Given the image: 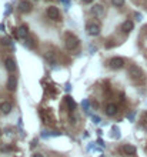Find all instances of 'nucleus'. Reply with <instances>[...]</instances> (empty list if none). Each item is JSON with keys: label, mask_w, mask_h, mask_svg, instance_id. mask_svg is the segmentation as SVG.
<instances>
[{"label": "nucleus", "mask_w": 147, "mask_h": 157, "mask_svg": "<svg viewBox=\"0 0 147 157\" xmlns=\"http://www.w3.org/2000/svg\"><path fill=\"white\" fill-rule=\"evenodd\" d=\"M129 74H130V77L133 78L134 81H139L140 78L143 77V72H142L137 66H131V67L129 69Z\"/></svg>", "instance_id": "nucleus-1"}, {"label": "nucleus", "mask_w": 147, "mask_h": 157, "mask_svg": "<svg viewBox=\"0 0 147 157\" xmlns=\"http://www.w3.org/2000/svg\"><path fill=\"white\" fill-rule=\"evenodd\" d=\"M77 46H79V39L74 37L73 35H67V37H66V47H67V50H74V49H77Z\"/></svg>", "instance_id": "nucleus-2"}, {"label": "nucleus", "mask_w": 147, "mask_h": 157, "mask_svg": "<svg viewBox=\"0 0 147 157\" xmlns=\"http://www.w3.org/2000/svg\"><path fill=\"white\" fill-rule=\"evenodd\" d=\"M47 16H49V19H51V20H54V22L60 20V12H59V9L54 7V6L47 7Z\"/></svg>", "instance_id": "nucleus-3"}, {"label": "nucleus", "mask_w": 147, "mask_h": 157, "mask_svg": "<svg viewBox=\"0 0 147 157\" xmlns=\"http://www.w3.org/2000/svg\"><path fill=\"white\" fill-rule=\"evenodd\" d=\"M109 66H110V69H113V70H119V69H121L124 66V60L121 57H113L110 62H109Z\"/></svg>", "instance_id": "nucleus-4"}, {"label": "nucleus", "mask_w": 147, "mask_h": 157, "mask_svg": "<svg viewBox=\"0 0 147 157\" xmlns=\"http://www.w3.org/2000/svg\"><path fill=\"white\" fill-rule=\"evenodd\" d=\"M86 29H87V33L90 36H99L100 35V26H99V23H89Z\"/></svg>", "instance_id": "nucleus-5"}, {"label": "nucleus", "mask_w": 147, "mask_h": 157, "mask_svg": "<svg viewBox=\"0 0 147 157\" xmlns=\"http://www.w3.org/2000/svg\"><path fill=\"white\" fill-rule=\"evenodd\" d=\"M19 10L23 12V13H29V12H32V4H30V1H27V0H22V1L19 3Z\"/></svg>", "instance_id": "nucleus-6"}, {"label": "nucleus", "mask_w": 147, "mask_h": 157, "mask_svg": "<svg viewBox=\"0 0 147 157\" xmlns=\"http://www.w3.org/2000/svg\"><path fill=\"white\" fill-rule=\"evenodd\" d=\"M121 152H123L126 156H134V154H136V147L131 146V144H124L123 149H121Z\"/></svg>", "instance_id": "nucleus-7"}, {"label": "nucleus", "mask_w": 147, "mask_h": 157, "mask_svg": "<svg viewBox=\"0 0 147 157\" xmlns=\"http://www.w3.org/2000/svg\"><path fill=\"white\" fill-rule=\"evenodd\" d=\"M91 13H93L96 17H102L103 13H104V7H103L102 4H96V6L91 7Z\"/></svg>", "instance_id": "nucleus-8"}, {"label": "nucleus", "mask_w": 147, "mask_h": 157, "mask_svg": "<svg viewBox=\"0 0 147 157\" xmlns=\"http://www.w3.org/2000/svg\"><path fill=\"white\" fill-rule=\"evenodd\" d=\"M16 35H17V37H19V39H26V37L29 36L27 26H22V27H19V29H17V32H16Z\"/></svg>", "instance_id": "nucleus-9"}, {"label": "nucleus", "mask_w": 147, "mask_h": 157, "mask_svg": "<svg viewBox=\"0 0 147 157\" xmlns=\"http://www.w3.org/2000/svg\"><path fill=\"white\" fill-rule=\"evenodd\" d=\"M133 27H134V24H133L131 20H126V22L121 24V30H123V33H130V32L133 30Z\"/></svg>", "instance_id": "nucleus-10"}, {"label": "nucleus", "mask_w": 147, "mask_h": 157, "mask_svg": "<svg viewBox=\"0 0 147 157\" xmlns=\"http://www.w3.org/2000/svg\"><path fill=\"white\" fill-rule=\"evenodd\" d=\"M0 112H1L3 114H9V113L12 112V104H10L9 102H3V103L0 104Z\"/></svg>", "instance_id": "nucleus-11"}, {"label": "nucleus", "mask_w": 147, "mask_h": 157, "mask_svg": "<svg viewBox=\"0 0 147 157\" xmlns=\"http://www.w3.org/2000/svg\"><path fill=\"white\" fill-rule=\"evenodd\" d=\"M4 64H6V69H7L9 72H13V70L16 69V62H14L13 59H10V57L4 60Z\"/></svg>", "instance_id": "nucleus-12"}, {"label": "nucleus", "mask_w": 147, "mask_h": 157, "mask_svg": "<svg viewBox=\"0 0 147 157\" xmlns=\"http://www.w3.org/2000/svg\"><path fill=\"white\" fill-rule=\"evenodd\" d=\"M16 84H17V80L14 76H10L9 80H7V89L10 90V91H13L14 89H16Z\"/></svg>", "instance_id": "nucleus-13"}, {"label": "nucleus", "mask_w": 147, "mask_h": 157, "mask_svg": "<svg viewBox=\"0 0 147 157\" xmlns=\"http://www.w3.org/2000/svg\"><path fill=\"white\" fill-rule=\"evenodd\" d=\"M106 113H107V116H114L116 113H117V107H116V104H107V107H106Z\"/></svg>", "instance_id": "nucleus-14"}, {"label": "nucleus", "mask_w": 147, "mask_h": 157, "mask_svg": "<svg viewBox=\"0 0 147 157\" xmlns=\"http://www.w3.org/2000/svg\"><path fill=\"white\" fill-rule=\"evenodd\" d=\"M66 102H67V106H69V109L73 112L74 109H76V102H74L72 97H66Z\"/></svg>", "instance_id": "nucleus-15"}, {"label": "nucleus", "mask_w": 147, "mask_h": 157, "mask_svg": "<svg viewBox=\"0 0 147 157\" xmlns=\"http://www.w3.org/2000/svg\"><path fill=\"white\" fill-rule=\"evenodd\" d=\"M81 106H83V110H84L86 113H89V107H90V102H89L87 99H84V100L81 102Z\"/></svg>", "instance_id": "nucleus-16"}, {"label": "nucleus", "mask_w": 147, "mask_h": 157, "mask_svg": "<svg viewBox=\"0 0 147 157\" xmlns=\"http://www.w3.org/2000/svg\"><path fill=\"white\" fill-rule=\"evenodd\" d=\"M1 46H9V47H13V44H12V41L9 39H1Z\"/></svg>", "instance_id": "nucleus-17"}, {"label": "nucleus", "mask_w": 147, "mask_h": 157, "mask_svg": "<svg viewBox=\"0 0 147 157\" xmlns=\"http://www.w3.org/2000/svg\"><path fill=\"white\" fill-rule=\"evenodd\" d=\"M113 136H114V137H117V139L120 137V130H119L116 126H113Z\"/></svg>", "instance_id": "nucleus-18"}, {"label": "nucleus", "mask_w": 147, "mask_h": 157, "mask_svg": "<svg viewBox=\"0 0 147 157\" xmlns=\"http://www.w3.org/2000/svg\"><path fill=\"white\" fill-rule=\"evenodd\" d=\"M111 3L114 6H123L124 4V0H111Z\"/></svg>", "instance_id": "nucleus-19"}, {"label": "nucleus", "mask_w": 147, "mask_h": 157, "mask_svg": "<svg viewBox=\"0 0 147 157\" xmlns=\"http://www.w3.org/2000/svg\"><path fill=\"white\" fill-rule=\"evenodd\" d=\"M60 1L64 4V7H66V9H69V7H70V4H72V0H60Z\"/></svg>", "instance_id": "nucleus-20"}, {"label": "nucleus", "mask_w": 147, "mask_h": 157, "mask_svg": "<svg viewBox=\"0 0 147 157\" xmlns=\"http://www.w3.org/2000/svg\"><path fill=\"white\" fill-rule=\"evenodd\" d=\"M10 12H12V6H10V4H6V12H4V14H6V16H9V14H10Z\"/></svg>", "instance_id": "nucleus-21"}, {"label": "nucleus", "mask_w": 147, "mask_h": 157, "mask_svg": "<svg viewBox=\"0 0 147 157\" xmlns=\"http://www.w3.org/2000/svg\"><path fill=\"white\" fill-rule=\"evenodd\" d=\"M24 46H27L29 49H32V47H33V39H29L27 43H24Z\"/></svg>", "instance_id": "nucleus-22"}, {"label": "nucleus", "mask_w": 147, "mask_h": 157, "mask_svg": "<svg viewBox=\"0 0 147 157\" xmlns=\"http://www.w3.org/2000/svg\"><path fill=\"white\" fill-rule=\"evenodd\" d=\"M91 120H93V123H96V124H99V123H100V117H99V116H93Z\"/></svg>", "instance_id": "nucleus-23"}, {"label": "nucleus", "mask_w": 147, "mask_h": 157, "mask_svg": "<svg viewBox=\"0 0 147 157\" xmlns=\"http://www.w3.org/2000/svg\"><path fill=\"white\" fill-rule=\"evenodd\" d=\"M64 90H66V91H70V90H72V84H70V83H67V84L64 86Z\"/></svg>", "instance_id": "nucleus-24"}, {"label": "nucleus", "mask_w": 147, "mask_h": 157, "mask_svg": "<svg viewBox=\"0 0 147 157\" xmlns=\"http://www.w3.org/2000/svg\"><path fill=\"white\" fill-rule=\"evenodd\" d=\"M134 17H136V19H137V20H139V22H140V20H142V19H143V16H142V14H140V13H136V14H134Z\"/></svg>", "instance_id": "nucleus-25"}, {"label": "nucleus", "mask_w": 147, "mask_h": 157, "mask_svg": "<svg viewBox=\"0 0 147 157\" xmlns=\"http://www.w3.org/2000/svg\"><path fill=\"white\" fill-rule=\"evenodd\" d=\"M1 152H12V147L6 146V147H1Z\"/></svg>", "instance_id": "nucleus-26"}, {"label": "nucleus", "mask_w": 147, "mask_h": 157, "mask_svg": "<svg viewBox=\"0 0 147 157\" xmlns=\"http://www.w3.org/2000/svg\"><path fill=\"white\" fill-rule=\"evenodd\" d=\"M94 51H97V47L96 46H90V53H94Z\"/></svg>", "instance_id": "nucleus-27"}, {"label": "nucleus", "mask_w": 147, "mask_h": 157, "mask_svg": "<svg viewBox=\"0 0 147 157\" xmlns=\"http://www.w3.org/2000/svg\"><path fill=\"white\" fill-rule=\"evenodd\" d=\"M127 118H129V120H133V118H134V112H131V113L127 116Z\"/></svg>", "instance_id": "nucleus-28"}, {"label": "nucleus", "mask_w": 147, "mask_h": 157, "mask_svg": "<svg viewBox=\"0 0 147 157\" xmlns=\"http://www.w3.org/2000/svg\"><path fill=\"white\" fill-rule=\"evenodd\" d=\"M97 143H99V144H100V146H104V141H103V140H102V139H99V140H97Z\"/></svg>", "instance_id": "nucleus-29"}, {"label": "nucleus", "mask_w": 147, "mask_h": 157, "mask_svg": "<svg viewBox=\"0 0 147 157\" xmlns=\"http://www.w3.org/2000/svg\"><path fill=\"white\" fill-rule=\"evenodd\" d=\"M76 120H77L76 116H72V117H70V121H73V123H76Z\"/></svg>", "instance_id": "nucleus-30"}, {"label": "nucleus", "mask_w": 147, "mask_h": 157, "mask_svg": "<svg viewBox=\"0 0 147 157\" xmlns=\"http://www.w3.org/2000/svg\"><path fill=\"white\" fill-rule=\"evenodd\" d=\"M113 46H114V43H109V44H106L107 49H110V47H113Z\"/></svg>", "instance_id": "nucleus-31"}, {"label": "nucleus", "mask_w": 147, "mask_h": 157, "mask_svg": "<svg viewBox=\"0 0 147 157\" xmlns=\"http://www.w3.org/2000/svg\"><path fill=\"white\" fill-rule=\"evenodd\" d=\"M33 157H43V154H40V153H36V154H33Z\"/></svg>", "instance_id": "nucleus-32"}, {"label": "nucleus", "mask_w": 147, "mask_h": 157, "mask_svg": "<svg viewBox=\"0 0 147 157\" xmlns=\"http://www.w3.org/2000/svg\"><path fill=\"white\" fill-rule=\"evenodd\" d=\"M0 32H4V24H0Z\"/></svg>", "instance_id": "nucleus-33"}, {"label": "nucleus", "mask_w": 147, "mask_h": 157, "mask_svg": "<svg viewBox=\"0 0 147 157\" xmlns=\"http://www.w3.org/2000/svg\"><path fill=\"white\" fill-rule=\"evenodd\" d=\"M83 1H84V3H91L93 0H83Z\"/></svg>", "instance_id": "nucleus-34"}, {"label": "nucleus", "mask_w": 147, "mask_h": 157, "mask_svg": "<svg viewBox=\"0 0 147 157\" xmlns=\"http://www.w3.org/2000/svg\"><path fill=\"white\" fill-rule=\"evenodd\" d=\"M146 117H147V113H146Z\"/></svg>", "instance_id": "nucleus-35"}, {"label": "nucleus", "mask_w": 147, "mask_h": 157, "mask_svg": "<svg viewBox=\"0 0 147 157\" xmlns=\"http://www.w3.org/2000/svg\"><path fill=\"white\" fill-rule=\"evenodd\" d=\"M0 133H1V130H0Z\"/></svg>", "instance_id": "nucleus-36"}]
</instances>
